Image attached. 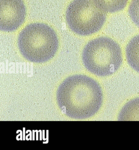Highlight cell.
I'll return each mask as SVG.
<instances>
[{"label": "cell", "mask_w": 139, "mask_h": 150, "mask_svg": "<svg viewBox=\"0 0 139 150\" xmlns=\"http://www.w3.org/2000/svg\"><path fill=\"white\" fill-rule=\"evenodd\" d=\"M57 101L60 109L67 116L87 119L95 115L101 107L102 91L93 79L76 74L66 79L60 85Z\"/></svg>", "instance_id": "cell-1"}, {"label": "cell", "mask_w": 139, "mask_h": 150, "mask_svg": "<svg viewBox=\"0 0 139 150\" xmlns=\"http://www.w3.org/2000/svg\"><path fill=\"white\" fill-rule=\"evenodd\" d=\"M18 45L20 53L27 60L43 63L54 57L59 42L52 28L46 24L37 23L30 24L21 31Z\"/></svg>", "instance_id": "cell-2"}, {"label": "cell", "mask_w": 139, "mask_h": 150, "mask_svg": "<svg viewBox=\"0 0 139 150\" xmlns=\"http://www.w3.org/2000/svg\"><path fill=\"white\" fill-rule=\"evenodd\" d=\"M82 59L86 69L99 76H110L122 64L121 47L116 41L106 37H98L88 42L82 53Z\"/></svg>", "instance_id": "cell-3"}, {"label": "cell", "mask_w": 139, "mask_h": 150, "mask_svg": "<svg viewBox=\"0 0 139 150\" xmlns=\"http://www.w3.org/2000/svg\"><path fill=\"white\" fill-rule=\"evenodd\" d=\"M66 18L73 32L81 36H88L101 30L107 16L93 0H74L67 8Z\"/></svg>", "instance_id": "cell-4"}, {"label": "cell", "mask_w": 139, "mask_h": 150, "mask_svg": "<svg viewBox=\"0 0 139 150\" xmlns=\"http://www.w3.org/2000/svg\"><path fill=\"white\" fill-rule=\"evenodd\" d=\"M23 0H0V30L11 32L18 29L25 20Z\"/></svg>", "instance_id": "cell-5"}, {"label": "cell", "mask_w": 139, "mask_h": 150, "mask_svg": "<svg viewBox=\"0 0 139 150\" xmlns=\"http://www.w3.org/2000/svg\"><path fill=\"white\" fill-rule=\"evenodd\" d=\"M126 55L128 64L139 73V34L133 37L128 43Z\"/></svg>", "instance_id": "cell-6"}, {"label": "cell", "mask_w": 139, "mask_h": 150, "mask_svg": "<svg viewBox=\"0 0 139 150\" xmlns=\"http://www.w3.org/2000/svg\"><path fill=\"white\" fill-rule=\"evenodd\" d=\"M118 120L139 121V98L126 103L120 110Z\"/></svg>", "instance_id": "cell-7"}, {"label": "cell", "mask_w": 139, "mask_h": 150, "mask_svg": "<svg viewBox=\"0 0 139 150\" xmlns=\"http://www.w3.org/2000/svg\"><path fill=\"white\" fill-rule=\"evenodd\" d=\"M95 4L102 11L113 13L123 10L129 0H93Z\"/></svg>", "instance_id": "cell-8"}, {"label": "cell", "mask_w": 139, "mask_h": 150, "mask_svg": "<svg viewBox=\"0 0 139 150\" xmlns=\"http://www.w3.org/2000/svg\"><path fill=\"white\" fill-rule=\"evenodd\" d=\"M128 13L133 23L139 28V0H131L128 7Z\"/></svg>", "instance_id": "cell-9"}]
</instances>
